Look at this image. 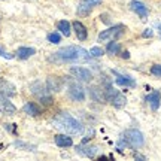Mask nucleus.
I'll return each mask as SVG.
<instances>
[{"instance_id": "nucleus-11", "label": "nucleus", "mask_w": 161, "mask_h": 161, "mask_svg": "<svg viewBox=\"0 0 161 161\" xmlns=\"http://www.w3.org/2000/svg\"><path fill=\"white\" fill-rule=\"evenodd\" d=\"M130 9H131L137 17L142 18V19H146L148 14H149L148 8H146L142 2H139V0H131V2H130Z\"/></svg>"}, {"instance_id": "nucleus-28", "label": "nucleus", "mask_w": 161, "mask_h": 161, "mask_svg": "<svg viewBox=\"0 0 161 161\" xmlns=\"http://www.w3.org/2000/svg\"><path fill=\"white\" fill-rule=\"evenodd\" d=\"M151 73L154 76H161V64H154L152 67H151Z\"/></svg>"}, {"instance_id": "nucleus-26", "label": "nucleus", "mask_w": 161, "mask_h": 161, "mask_svg": "<svg viewBox=\"0 0 161 161\" xmlns=\"http://www.w3.org/2000/svg\"><path fill=\"white\" fill-rule=\"evenodd\" d=\"M103 54H104V51L100 46H92L91 49H90V55L91 57H102Z\"/></svg>"}, {"instance_id": "nucleus-25", "label": "nucleus", "mask_w": 161, "mask_h": 161, "mask_svg": "<svg viewBox=\"0 0 161 161\" xmlns=\"http://www.w3.org/2000/svg\"><path fill=\"white\" fill-rule=\"evenodd\" d=\"M48 40H49L51 43H54V45H57V43L61 42V35L57 33V31H55V33H49V35H48Z\"/></svg>"}, {"instance_id": "nucleus-32", "label": "nucleus", "mask_w": 161, "mask_h": 161, "mask_svg": "<svg viewBox=\"0 0 161 161\" xmlns=\"http://www.w3.org/2000/svg\"><path fill=\"white\" fill-rule=\"evenodd\" d=\"M122 58H125V60H127V58H130V52L124 51V52H122Z\"/></svg>"}, {"instance_id": "nucleus-18", "label": "nucleus", "mask_w": 161, "mask_h": 161, "mask_svg": "<svg viewBox=\"0 0 161 161\" xmlns=\"http://www.w3.org/2000/svg\"><path fill=\"white\" fill-rule=\"evenodd\" d=\"M35 54H36V49L35 48H29V46H21L15 52V55L19 60H27V58H30L31 55H35Z\"/></svg>"}, {"instance_id": "nucleus-23", "label": "nucleus", "mask_w": 161, "mask_h": 161, "mask_svg": "<svg viewBox=\"0 0 161 161\" xmlns=\"http://www.w3.org/2000/svg\"><path fill=\"white\" fill-rule=\"evenodd\" d=\"M106 52H108V54H112V55H116V54L121 52V45L116 40H109L108 45H106Z\"/></svg>"}, {"instance_id": "nucleus-5", "label": "nucleus", "mask_w": 161, "mask_h": 161, "mask_svg": "<svg viewBox=\"0 0 161 161\" xmlns=\"http://www.w3.org/2000/svg\"><path fill=\"white\" fill-rule=\"evenodd\" d=\"M67 94L73 102H84L85 100V90L80 86L79 82H70L67 88Z\"/></svg>"}, {"instance_id": "nucleus-30", "label": "nucleus", "mask_w": 161, "mask_h": 161, "mask_svg": "<svg viewBox=\"0 0 161 161\" xmlns=\"http://www.w3.org/2000/svg\"><path fill=\"white\" fill-rule=\"evenodd\" d=\"M152 36H154V31L151 29H146L143 33H142V37H152Z\"/></svg>"}, {"instance_id": "nucleus-7", "label": "nucleus", "mask_w": 161, "mask_h": 161, "mask_svg": "<svg viewBox=\"0 0 161 161\" xmlns=\"http://www.w3.org/2000/svg\"><path fill=\"white\" fill-rule=\"evenodd\" d=\"M69 72H70V75L73 76L76 80H79V82H85V84H88V82H91V79H92L91 72H90L88 69H85V67H80V66L72 67Z\"/></svg>"}, {"instance_id": "nucleus-20", "label": "nucleus", "mask_w": 161, "mask_h": 161, "mask_svg": "<svg viewBox=\"0 0 161 161\" xmlns=\"http://www.w3.org/2000/svg\"><path fill=\"white\" fill-rule=\"evenodd\" d=\"M48 86L43 85L42 82H36V84H33L31 85V92L35 94V96H37V98L42 97V96H45V94H48Z\"/></svg>"}, {"instance_id": "nucleus-13", "label": "nucleus", "mask_w": 161, "mask_h": 161, "mask_svg": "<svg viewBox=\"0 0 161 161\" xmlns=\"http://www.w3.org/2000/svg\"><path fill=\"white\" fill-rule=\"evenodd\" d=\"M72 29L75 30L76 37H78L80 42H84V40L88 39V30H86V27L80 23V21H73V23H72Z\"/></svg>"}, {"instance_id": "nucleus-12", "label": "nucleus", "mask_w": 161, "mask_h": 161, "mask_svg": "<svg viewBox=\"0 0 161 161\" xmlns=\"http://www.w3.org/2000/svg\"><path fill=\"white\" fill-rule=\"evenodd\" d=\"M90 96L94 102H98V103H106L108 98H106V92H104V86H91L90 88Z\"/></svg>"}, {"instance_id": "nucleus-4", "label": "nucleus", "mask_w": 161, "mask_h": 161, "mask_svg": "<svg viewBox=\"0 0 161 161\" xmlns=\"http://www.w3.org/2000/svg\"><path fill=\"white\" fill-rule=\"evenodd\" d=\"M125 27L122 24L118 25H112L109 29L103 30L102 33H98V42H109V40H116L122 33H124Z\"/></svg>"}, {"instance_id": "nucleus-27", "label": "nucleus", "mask_w": 161, "mask_h": 161, "mask_svg": "<svg viewBox=\"0 0 161 161\" xmlns=\"http://www.w3.org/2000/svg\"><path fill=\"white\" fill-rule=\"evenodd\" d=\"M0 57L6 58V60H12V58L15 57V55H14V54H9V52L6 51V49H5V48H3V46L0 45Z\"/></svg>"}, {"instance_id": "nucleus-21", "label": "nucleus", "mask_w": 161, "mask_h": 161, "mask_svg": "<svg viewBox=\"0 0 161 161\" xmlns=\"http://www.w3.org/2000/svg\"><path fill=\"white\" fill-rule=\"evenodd\" d=\"M57 29L60 30V33L63 36H67L69 37L72 35V24L69 21H66V19H61V21H58L57 23Z\"/></svg>"}, {"instance_id": "nucleus-6", "label": "nucleus", "mask_w": 161, "mask_h": 161, "mask_svg": "<svg viewBox=\"0 0 161 161\" xmlns=\"http://www.w3.org/2000/svg\"><path fill=\"white\" fill-rule=\"evenodd\" d=\"M98 5H102V0H84L78 5L76 14H78V17H88L92 9Z\"/></svg>"}, {"instance_id": "nucleus-19", "label": "nucleus", "mask_w": 161, "mask_h": 161, "mask_svg": "<svg viewBox=\"0 0 161 161\" xmlns=\"http://www.w3.org/2000/svg\"><path fill=\"white\" fill-rule=\"evenodd\" d=\"M115 82H116V85H119V86H130V88L136 86V80L133 79V78H130V76L118 75V78L115 79Z\"/></svg>"}, {"instance_id": "nucleus-10", "label": "nucleus", "mask_w": 161, "mask_h": 161, "mask_svg": "<svg viewBox=\"0 0 161 161\" xmlns=\"http://www.w3.org/2000/svg\"><path fill=\"white\" fill-rule=\"evenodd\" d=\"M75 149H76V154H79L82 157H88V158H96L98 154L97 146H86L85 143L78 145Z\"/></svg>"}, {"instance_id": "nucleus-17", "label": "nucleus", "mask_w": 161, "mask_h": 161, "mask_svg": "<svg viewBox=\"0 0 161 161\" xmlns=\"http://www.w3.org/2000/svg\"><path fill=\"white\" fill-rule=\"evenodd\" d=\"M0 94H3L6 97H14L15 96V86L8 80H0Z\"/></svg>"}, {"instance_id": "nucleus-3", "label": "nucleus", "mask_w": 161, "mask_h": 161, "mask_svg": "<svg viewBox=\"0 0 161 161\" xmlns=\"http://www.w3.org/2000/svg\"><path fill=\"white\" fill-rule=\"evenodd\" d=\"M124 139H125V142L128 143L130 148H134V149H137V148H142L145 143V137L142 131H139L136 128H130V130H127L124 133Z\"/></svg>"}, {"instance_id": "nucleus-1", "label": "nucleus", "mask_w": 161, "mask_h": 161, "mask_svg": "<svg viewBox=\"0 0 161 161\" xmlns=\"http://www.w3.org/2000/svg\"><path fill=\"white\" fill-rule=\"evenodd\" d=\"M90 58L91 55L86 49L76 45H69L60 48L57 52H54L49 57V61L52 63H79V61H86Z\"/></svg>"}, {"instance_id": "nucleus-2", "label": "nucleus", "mask_w": 161, "mask_h": 161, "mask_svg": "<svg viewBox=\"0 0 161 161\" xmlns=\"http://www.w3.org/2000/svg\"><path fill=\"white\" fill-rule=\"evenodd\" d=\"M52 125L55 127L57 130L70 134V136H79L80 133L84 131V127L79 121L73 118L69 112H58L52 116Z\"/></svg>"}, {"instance_id": "nucleus-31", "label": "nucleus", "mask_w": 161, "mask_h": 161, "mask_svg": "<svg viewBox=\"0 0 161 161\" xmlns=\"http://www.w3.org/2000/svg\"><path fill=\"white\" fill-rule=\"evenodd\" d=\"M134 158H136V160H146V157L140 155V154H134Z\"/></svg>"}, {"instance_id": "nucleus-8", "label": "nucleus", "mask_w": 161, "mask_h": 161, "mask_svg": "<svg viewBox=\"0 0 161 161\" xmlns=\"http://www.w3.org/2000/svg\"><path fill=\"white\" fill-rule=\"evenodd\" d=\"M64 85V79L61 76H55V75H51L46 78V86L48 90L52 92H58L61 91V88Z\"/></svg>"}, {"instance_id": "nucleus-33", "label": "nucleus", "mask_w": 161, "mask_h": 161, "mask_svg": "<svg viewBox=\"0 0 161 161\" xmlns=\"http://www.w3.org/2000/svg\"><path fill=\"white\" fill-rule=\"evenodd\" d=\"M158 29H160V30H161V25H158Z\"/></svg>"}, {"instance_id": "nucleus-29", "label": "nucleus", "mask_w": 161, "mask_h": 161, "mask_svg": "<svg viewBox=\"0 0 161 161\" xmlns=\"http://www.w3.org/2000/svg\"><path fill=\"white\" fill-rule=\"evenodd\" d=\"M15 146H17V148H25V151H35L36 149L35 146L24 143V142H15Z\"/></svg>"}, {"instance_id": "nucleus-22", "label": "nucleus", "mask_w": 161, "mask_h": 161, "mask_svg": "<svg viewBox=\"0 0 161 161\" xmlns=\"http://www.w3.org/2000/svg\"><path fill=\"white\" fill-rule=\"evenodd\" d=\"M125 103H127V98L121 94V92H118L115 97L110 100V104L115 108V109H121V108H124L125 106Z\"/></svg>"}, {"instance_id": "nucleus-14", "label": "nucleus", "mask_w": 161, "mask_h": 161, "mask_svg": "<svg viewBox=\"0 0 161 161\" xmlns=\"http://www.w3.org/2000/svg\"><path fill=\"white\" fill-rule=\"evenodd\" d=\"M145 102H148L152 110H158L161 103V92L160 91H152L151 94H148L145 97Z\"/></svg>"}, {"instance_id": "nucleus-15", "label": "nucleus", "mask_w": 161, "mask_h": 161, "mask_svg": "<svg viewBox=\"0 0 161 161\" xmlns=\"http://www.w3.org/2000/svg\"><path fill=\"white\" fill-rule=\"evenodd\" d=\"M54 142L60 148H70L73 145V139L70 137V134H55L54 136Z\"/></svg>"}, {"instance_id": "nucleus-9", "label": "nucleus", "mask_w": 161, "mask_h": 161, "mask_svg": "<svg viewBox=\"0 0 161 161\" xmlns=\"http://www.w3.org/2000/svg\"><path fill=\"white\" fill-rule=\"evenodd\" d=\"M0 112L5 115H15V112H17L15 104L9 100V97H6L3 94H0Z\"/></svg>"}, {"instance_id": "nucleus-16", "label": "nucleus", "mask_w": 161, "mask_h": 161, "mask_svg": "<svg viewBox=\"0 0 161 161\" xmlns=\"http://www.w3.org/2000/svg\"><path fill=\"white\" fill-rule=\"evenodd\" d=\"M24 112L30 116H39L43 110H42V108H40L37 103H35V102H27V103L24 104Z\"/></svg>"}, {"instance_id": "nucleus-24", "label": "nucleus", "mask_w": 161, "mask_h": 161, "mask_svg": "<svg viewBox=\"0 0 161 161\" xmlns=\"http://www.w3.org/2000/svg\"><path fill=\"white\" fill-rule=\"evenodd\" d=\"M39 102L45 108H49V106H52L54 104V98H52V96L48 92V94H45V96H42V97H39Z\"/></svg>"}]
</instances>
